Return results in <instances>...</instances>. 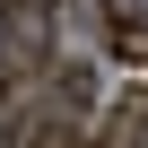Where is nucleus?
<instances>
[{
    "label": "nucleus",
    "instance_id": "nucleus-1",
    "mask_svg": "<svg viewBox=\"0 0 148 148\" xmlns=\"http://www.w3.org/2000/svg\"><path fill=\"white\" fill-rule=\"evenodd\" d=\"M87 105H96V70L87 61H61V52H44V61H26V70H0V139L9 148H52V139H70L87 122Z\"/></svg>",
    "mask_w": 148,
    "mask_h": 148
},
{
    "label": "nucleus",
    "instance_id": "nucleus-2",
    "mask_svg": "<svg viewBox=\"0 0 148 148\" xmlns=\"http://www.w3.org/2000/svg\"><path fill=\"white\" fill-rule=\"evenodd\" d=\"M52 148H105V139H96V131L79 122V131H70V139H52Z\"/></svg>",
    "mask_w": 148,
    "mask_h": 148
},
{
    "label": "nucleus",
    "instance_id": "nucleus-3",
    "mask_svg": "<svg viewBox=\"0 0 148 148\" xmlns=\"http://www.w3.org/2000/svg\"><path fill=\"white\" fill-rule=\"evenodd\" d=\"M9 9H18V0H0V18H9Z\"/></svg>",
    "mask_w": 148,
    "mask_h": 148
}]
</instances>
